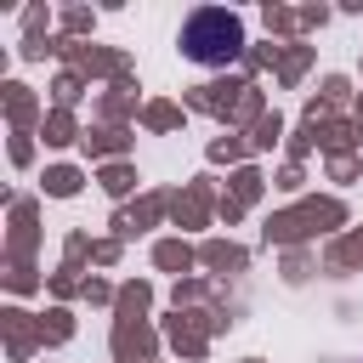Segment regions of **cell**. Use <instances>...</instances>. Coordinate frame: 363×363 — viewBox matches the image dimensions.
<instances>
[{"label": "cell", "instance_id": "obj_1", "mask_svg": "<svg viewBox=\"0 0 363 363\" xmlns=\"http://www.w3.org/2000/svg\"><path fill=\"white\" fill-rule=\"evenodd\" d=\"M182 51H187L193 62H204V68H221V62H233V57L244 51V23H238L233 11H221V6H204V11L187 17Z\"/></svg>", "mask_w": 363, "mask_h": 363}]
</instances>
